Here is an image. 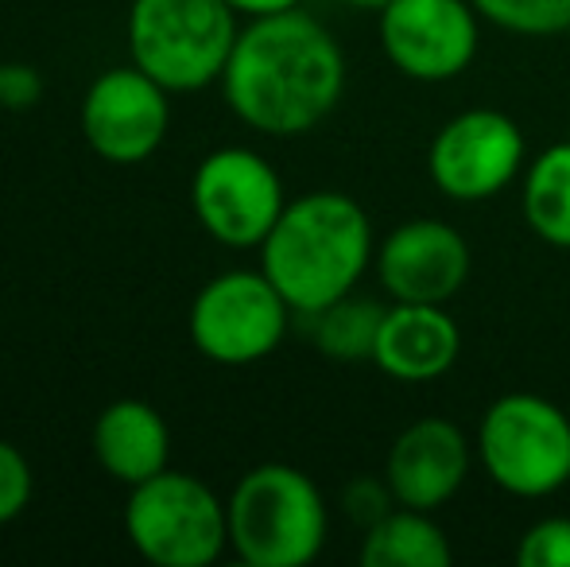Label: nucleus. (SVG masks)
Here are the masks:
<instances>
[{
	"mask_svg": "<svg viewBox=\"0 0 570 567\" xmlns=\"http://www.w3.org/2000/svg\"><path fill=\"white\" fill-rule=\"evenodd\" d=\"M222 90L248 129L299 137L338 106L345 90L342 47L299 8L261 16L237 31Z\"/></svg>",
	"mask_w": 570,
	"mask_h": 567,
	"instance_id": "nucleus-1",
	"label": "nucleus"
},
{
	"mask_svg": "<svg viewBox=\"0 0 570 567\" xmlns=\"http://www.w3.org/2000/svg\"><path fill=\"white\" fill-rule=\"evenodd\" d=\"M373 261V226L342 190L292 198L261 242V268L295 315H315L353 292Z\"/></svg>",
	"mask_w": 570,
	"mask_h": 567,
	"instance_id": "nucleus-2",
	"label": "nucleus"
},
{
	"mask_svg": "<svg viewBox=\"0 0 570 567\" xmlns=\"http://www.w3.org/2000/svg\"><path fill=\"white\" fill-rule=\"evenodd\" d=\"M229 545L248 567H303L326 545V501L311 475L287 462H261L226 501Z\"/></svg>",
	"mask_w": 570,
	"mask_h": 567,
	"instance_id": "nucleus-3",
	"label": "nucleus"
},
{
	"mask_svg": "<svg viewBox=\"0 0 570 567\" xmlns=\"http://www.w3.org/2000/svg\"><path fill=\"white\" fill-rule=\"evenodd\" d=\"M237 31L226 0H132L128 8V55L171 94L222 82Z\"/></svg>",
	"mask_w": 570,
	"mask_h": 567,
	"instance_id": "nucleus-4",
	"label": "nucleus"
},
{
	"mask_svg": "<svg viewBox=\"0 0 570 567\" xmlns=\"http://www.w3.org/2000/svg\"><path fill=\"white\" fill-rule=\"evenodd\" d=\"M132 548L156 567H206L229 545L226 501L187 470H159L132 486L125 506Z\"/></svg>",
	"mask_w": 570,
	"mask_h": 567,
	"instance_id": "nucleus-5",
	"label": "nucleus"
},
{
	"mask_svg": "<svg viewBox=\"0 0 570 567\" xmlns=\"http://www.w3.org/2000/svg\"><path fill=\"white\" fill-rule=\"evenodd\" d=\"M478 459L501 490L548 498L570 482V420L535 393H509L489 404L478 428Z\"/></svg>",
	"mask_w": 570,
	"mask_h": 567,
	"instance_id": "nucleus-6",
	"label": "nucleus"
},
{
	"mask_svg": "<svg viewBox=\"0 0 570 567\" xmlns=\"http://www.w3.org/2000/svg\"><path fill=\"white\" fill-rule=\"evenodd\" d=\"M292 303L261 273L214 276L190 303V342L218 365H253L284 342Z\"/></svg>",
	"mask_w": 570,
	"mask_h": 567,
	"instance_id": "nucleus-7",
	"label": "nucleus"
},
{
	"mask_svg": "<svg viewBox=\"0 0 570 567\" xmlns=\"http://www.w3.org/2000/svg\"><path fill=\"white\" fill-rule=\"evenodd\" d=\"M195 218L214 242L253 250L284 214V183L276 167L253 148H218L195 167L190 179Z\"/></svg>",
	"mask_w": 570,
	"mask_h": 567,
	"instance_id": "nucleus-8",
	"label": "nucleus"
},
{
	"mask_svg": "<svg viewBox=\"0 0 570 567\" xmlns=\"http://www.w3.org/2000/svg\"><path fill=\"white\" fill-rule=\"evenodd\" d=\"M524 164V133L501 109H465L435 133L428 172L454 203L493 198Z\"/></svg>",
	"mask_w": 570,
	"mask_h": 567,
	"instance_id": "nucleus-9",
	"label": "nucleus"
},
{
	"mask_svg": "<svg viewBox=\"0 0 570 567\" xmlns=\"http://www.w3.org/2000/svg\"><path fill=\"white\" fill-rule=\"evenodd\" d=\"M381 47L415 82L458 78L478 55V8L470 0H392L381 8Z\"/></svg>",
	"mask_w": 570,
	"mask_h": 567,
	"instance_id": "nucleus-10",
	"label": "nucleus"
},
{
	"mask_svg": "<svg viewBox=\"0 0 570 567\" xmlns=\"http://www.w3.org/2000/svg\"><path fill=\"white\" fill-rule=\"evenodd\" d=\"M167 86L136 62L94 78L82 98V137L109 164H144L164 144L171 125Z\"/></svg>",
	"mask_w": 570,
	"mask_h": 567,
	"instance_id": "nucleus-11",
	"label": "nucleus"
},
{
	"mask_svg": "<svg viewBox=\"0 0 570 567\" xmlns=\"http://www.w3.org/2000/svg\"><path fill=\"white\" fill-rule=\"evenodd\" d=\"M376 273L400 303H446L470 276V245L439 218H415L396 226L381 245Z\"/></svg>",
	"mask_w": 570,
	"mask_h": 567,
	"instance_id": "nucleus-12",
	"label": "nucleus"
},
{
	"mask_svg": "<svg viewBox=\"0 0 570 567\" xmlns=\"http://www.w3.org/2000/svg\"><path fill=\"white\" fill-rule=\"evenodd\" d=\"M470 475V439L451 420H415L396 436L389 451V486L396 493V506L428 509L439 506L462 490Z\"/></svg>",
	"mask_w": 570,
	"mask_h": 567,
	"instance_id": "nucleus-13",
	"label": "nucleus"
},
{
	"mask_svg": "<svg viewBox=\"0 0 570 567\" xmlns=\"http://www.w3.org/2000/svg\"><path fill=\"white\" fill-rule=\"evenodd\" d=\"M462 350V331L443 303H392L384 311L381 334H376L373 362L389 378L420 385L435 381L458 362Z\"/></svg>",
	"mask_w": 570,
	"mask_h": 567,
	"instance_id": "nucleus-14",
	"label": "nucleus"
},
{
	"mask_svg": "<svg viewBox=\"0 0 570 567\" xmlns=\"http://www.w3.org/2000/svg\"><path fill=\"white\" fill-rule=\"evenodd\" d=\"M94 454L109 478L132 490V486L148 482L151 475L167 470L171 431L148 401L125 397V401L101 409L98 424H94Z\"/></svg>",
	"mask_w": 570,
	"mask_h": 567,
	"instance_id": "nucleus-15",
	"label": "nucleus"
},
{
	"mask_svg": "<svg viewBox=\"0 0 570 567\" xmlns=\"http://www.w3.org/2000/svg\"><path fill=\"white\" fill-rule=\"evenodd\" d=\"M454 553L446 532L428 509H392L365 529L361 564L365 567H451Z\"/></svg>",
	"mask_w": 570,
	"mask_h": 567,
	"instance_id": "nucleus-16",
	"label": "nucleus"
},
{
	"mask_svg": "<svg viewBox=\"0 0 570 567\" xmlns=\"http://www.w3.org/2000/svg\"><path fill=\"white\" fill-rule=\"evenodd\" d=\"M524 222L540 242L570 250V140L543 148L524 175Z\"/></svg>",
	"mask_w": 570,
	"mask_h": 567,
	"instance_id": "nucleus-17",
	"label": "nucleus"
},
{
	"mask_svg": "<svg viewBox=\"0 0 570 567\" xmlns=\"http://www.w3.org/2000/svg\"><path fill=\"white\" fill-rule=\"evenodd\" d=\"M384 311L389 307L373 300H353V295L326 303L323 311L307 315L315 319V346L334 362H373Z\"/></svg>",
	"mask_w": 570,
	"mask_h": 567,
	"instance_id": "nucleus-18",
	"label": "nucleus"
},
{
	"mask_svg": "<svg viewBox=\"0 0 570 567\" xmlns=\"http://www.w3.org/2000/svg\"><path fill=\"white\" fill-rule=\"evenodd\" d=\"M478 16L517 36H559L570 28V0H470Z\"/></svg>",
	"mask_w": 570,
	"mask_h": 567,
	"instance_id": "nucleus-19",
	"label": "nucleus"
},
{
	"mask_svg": "<svg viewBox=\"0 0 570 567\" xmlns=\"http://www.w3.org/2000/svg\"><path fill=\"white\" fill-rule=\"evenodd\" d=\"M520 567H570V517H543L520 537Z\"/></svg>",
	"mask_w": 570,
	"mask_h": 567,
	"instance_id": "nucleus-20",
	"label": "nucleus"
},
{
	"mask_svg": "<svg viewBox=\"0 0 570 567\" xmlns=\"http://www.w3.org/2000/svg\"><path fill=\"white\" fill-rule=\"evenodd\" d=\"M36 478H31V462L23 451L8 439H0V525L16 521L28 509Z\"/></svg>",
	"mask_w": 570,
	"mask_h": 567,
	"instance_id": "nucleus-21",
	"label": "nucleus"
},
{
	"mask_svg": "<svg viewBox=\"0 0 570 567\" xmlns=\"http://www.w3.org/2000/svg\"><path fill=\"white\" fill-rule=\"evenodd\" d=\"M345 514L353 517L357 525H376L384 514H392L396 509V493H392L389 482H376V478H357V482L345 486Z\"/></svg>",
	"mask_w": 570,
	"mask_h": 567,
	"instance_id": "nucleus-22",
	"label": "nucleus"
},
{
	"mask_svg": "<svg viewBox=\"0 0 570 567\" xmlns=\"http://www.w3.org/2000/svg\"><path fill=\"white\" fill-rule=\"evenodd\" d=\"M43 98V75L28 62H4L0 70V106L20 114V109L39 106Z\"/></svg>",
	"mask_w": 570,
	"mask_h": 567,
	"instance_id": "nucleus-23",
	"label": "nucleus"
},
{
	"mask_svg": "<svg viewBox=\"0 0 570 567\" xmlns=\"http://www.w3.org/2000/svg\"><path fill=\"white\" fill-rule=\"evenodd\" d=\"M237 16H248V20H261V16H276V12H292L299 8V0H226Z\"/></svg>",
	"mask_w": 570,
	"mask_h": 567,
	"instance_id": "nucleus-24",
	"label": "nucleus"
},
{
	"mask_svg": "<svg viewBox=\"0 0 570 567\" xmlns=\"http://www.w3.org/2000/svg\"><path fill=\"white\" fill-rule=\"evenodd\" d=\"M345 4L361 8V12H381V8H389L392 0H345Z\"/></svg>",
	"mask_w": 570,
	"mask_h": 567,
	"instance_id": "nucleus-25",
	"label": "nucleus"
},
{
	"mask_svg": "<svg viewBox=\"0 0 570 567\" xmlns=\"http://www.w3.org/2000/svg\"><path fill=\"white\" fill-rule=\"evenodd\" d=\"M0 70H4V59H0Z\"/></svg>",
	"mask_w": 570,
	"mask_h": 567,
	"instance_id": "nucleus-26",
	"label": "nucleus"
}]
</instances>
